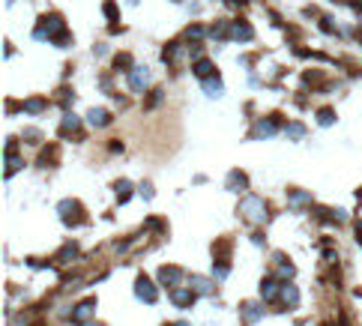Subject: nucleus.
Here are the masks:
<instances>
[{
	"label": "nucleus",
	"instance_id": "nucleus-2",
	"mask_svg": "<svg viewBox=\"0 0 362 326\" xmlns=\"http://www.w3.org/2000/svg\"><path fill=\"white\" fill-rule=\"evenodd\" d=\"M57 213H60L63 225H69V228H75V225H81V222H84V207H81L78 200H72V197L57 203Z\"/></svg>",
	"mask_w": 362,
	"mask_h": 326
},
{
	"label": "nucleus",
	"instance_id": "nucleus-34",
	"mask_svg": "<svg viewBox=\"0 0 362 326\" xmlns=\"http://www.w3.org/2000/svg\"><path fill=\"white\" fill-rule=\"evenodd\" d=\"M356 233H359V239H362V219L356 222Z\"/></svg>",
	"mask_w": 362,
	"mask_h": 326
},
{
	"label": "nucleus",
	"instance_id": "nucleus-13",
	"mask_svg": "<svg viewBox=\"0 0 362 326\" xmlns=\"http://www.w3.org/2000/svg\"><path fill=\"white\" fill-rule=\"evenodd\" d=\"M261 317H263L261 302H246V305H243V320H246V323H258Z\"/></svg>",
	"mask_w": 362,
	"mask_h": 326
},
{
	"label": "nucleus",
	"instance_id": "nucleus-10",
	"mask_svg": "<svg viewBox=\"0 0 362 326\" xmlns=\"http://www.w3.org/2000/svg\"><path fill=\"white\" fill-rule=\"evenodd\" d=\"M225 189H230V192H246V189H249V177H246L243 171H230L228 180H225Z\"/></svg>",
	"mask_w": 362,
	"mask_h": 326
},
{
	"label": "nucleus",
	"instance_id": "nucleus-35",
	"mask_svg": "<svg viewBox=\"0 0 362 326\" xmlns=\"http://www.w3.org/2000/svg\"><path fill=\"white\" fill-rule=\"evenodd\" d=\"M81 326H99V323H81Z\"/></svg>",
	"mask_w": 362,
	"mask_h": 326
},
{
	"label": "nucleus",
	"instance_id": "nucleus-11",
	"mask_svg": "<svg viewBox=\"0 0 362 326\" xmlns=\"http://www.w3.org/2000/svg\"><path fill=\"white\" fill-rule=\"evenodd\" d=\"M296 299H299V294H296V284L285 281V284H281V294H278V302H281L285 308H296Z\"/></svg>",
	"mask_w": 362,
	"mask_h": 326
},
{
	"label": "nucleus",
	"instance_id": "nucleus-25",
	"mask_svg": "<svg viewBox=\"0 0 362 326\" xmlns=\"http://www.w3.org/2000/svg\"><path fill=\"white\" fill-rule=\"evenodd\" d=\"M317 123L332 126V123H335V111H332V108H320V111H317Z\"/></svg>",
	"mask_w": 362,
	"mask_h": 326
},
{
	"label": "nucleus",
	"instance_id": "nucleus-28",
	"mask_svg": "<svg viewBox=\"0 0 362 326\" xmlns=\"http://www.w3.org/2000/svg\"><path fill=\"white\" fill-rule=\"evenodd\" d=\"M285 132H288V135H291V138H302V135H305V126H302V123H288V126H285Z\"/></svg>",
	"mask_w": 362,
	"mask_h": 326
},
{
	"label": "nucleus",
	"instance_id": "nucleus-18",
	"mask_svg": "<svg viewBox=\"0 0 362 326\" xmlns=\"http://www.w3.org/2000/svg\"><path fill=\"white\" fill-rule=\"evenodd\" d=\"M114 192H117V203H126L132 197V183L129 180H117L114 183Z\"/></svg>",
	"mask_w": 362,
	"mask_h": 326
},
{
	"label": "nucleus",
	"instance_id": "nucleus-6",
	"mask_svg": "<svg viewBox=\"0 0 362 326\" xmlns=\"http://www.w3.org/2000/svg\"><path fill=\"white\" fill-rule=\"evenodd\" d=\"M195 296H197V294L192 291V288H183V284H177V288L171 291V302H174L177 308H189V305L195 302Z\"/></svg>",
	"mask_w": 362,
	"mask_h": 326
},
{
	"label": "nucleus",
	"instance_id": "nucleus-14",
	"mask_svg": "<svg viewBox=\"0 0 362 326\" xmlns=\"http://www.w3.org/2000/svg\"><path fill=\"white\" fill-rule=\"evenodd\" d=\"M230 39H233V42H249V39H252V27H249L246 21H233V24H230Z\"/></svg>",
	"mask_w": 362,
	"mask_h": 326
},
{
	"label": "nucleus",
	"instance_id": "nucleus-5",
	"mask_svg": "<svg viewBox=\"0 0 362 326\" xmlns=\"http://www.w3.org/2000/svg\"><path fill=\"white\" fill-rule=\"evenodd\" d=\"M275 129H278V114H272V117H266V120H258L249 135H252L255 141H261V138H272Z\"/></svg>",
	"mask_w": 362,
	"mask_h": 326
},
{
	"label": "nucleus",
	"instance_id": "nucleus-20",
	"mask_svg": "<svg viewBox=\"0 0 362 326\" xmlns=\"http://www.w3.org/2000/svg\"><path fill=\"white\" fill-rule=\"evenodd\" d=\"M75 258H78V246H75V242H69V246H63V249L57 252V261L60 263H72Z\"/></svg>",
	"mask_w": 362,
	"mask_h": 326
},
{
	"label": "nucleus",
	"instance_id": "nucleus-8",
	"mask_svg": "<svg viewBox=\"0 0 362 326\" xmlns=\"http://www.w3.org/2000/svg\"><path fill=\"white\" fill-rule=\"evenodd\" d=\"M147 84H150V69L138 66V69H132V72H129V87L135 90V93H141Z\"/></svg>",
	"mask_w": 362,
	"mask_h": 326
},
{
	"label": "nucleus",
	"instance_id": "nucleus-7",
	"mask_svg": "<svg viewBox=\"0 0 362 326\" xmlns=\"http://www.w3.org/2000/svg\"><path fill=\"white\" fill-rule=\"evenodd\" d=\"M180 278H183V269H180V266H162V269L156 272V281H159V284H171V288H177Z\"/></svg>",
	"mask_w": 362,
	"mask_h": 326
},
{
	"label": "nucleus",
	"instance_id": "nucleus-17",
	"mask_svg": "<svg viewBox=\"0 0 362 326\" xmlns=\"http://www.w3.org/2000/svg\"><path fill=\"white\" fill-rule=\"evenodd\" d=\"M200 87H204V93H207L210 99H216L219 93H222V78H219V75H213V78H204V81H200Z\"/></svg>",
	"mask_w": 362,
	"mask_h": 326
},
{
	"label": "nucleus",
	"instance_id": "nucleus-19",
	"mask_svg": "<svg viewBox=\"0 0 362 326\" xmlns=\"http://www.w3.org/2000/svg\"><path fill=\"white\" fill-rule=\"evenodd\" d=\"M195 75L204 81V78H213L216 75V66L210 63V60H195Z\"/></svg>",
	"mask_w": 362,
	"mask_h": 326
},
{
	"label": "nucleus",
	"instance_id": "nucleus-36",
	"mask_svg": "<svg viewBox=\"0 0 362 326\" xmlns=\"http://www.w3.org/2000/svg\"><path fill=\"white\" fill-rule=\"evenodd\" d=\"M177 3H183V0H177Z\"/></svg>",
	"mask_w": 362,
	"mask_h": 326
},
{
	"label": "nucleus",
	"instance_id": "nucleus-30",
	"mask_svg": "<svg viewBox=\"0 0 362 326\" xmlns=\"http://www.w3.org/2000/svg\"><path fill=\"white\" fill-rule=\"evenodd\" d=\"M228 272H230L228 263H222V261L216 263V278H219V281H225V278H228Z\"/></svg>",
	"mask_w": 362,
	"mask_h": 326
},
{
	"label": "nucleus",
	"instance_id": "nucleus-12",
	"mask_svg": "<svg viewBox=\"0 0 362 326\" xmlns=\"http://www.w3.org/2000/svg\"><path fill=\"white\" fill-rule=\"evenodd\" d=\"M278 294H281V284H278L275 278H263V284H261L263 302H275V299H278Z\"/></svg>",
	"mask_w": 362,
	"mask_h": 326
},
{
	"label": "nucleus",
	"instance_id": "nucleus-24",
	"mask_svg": "<svg viewBox=\"0 0 362 326\" xmlns=\"http://www.w3.org/2000/svg\"><path fill=\"white\" fill-rule=\"evenodd\" d=\"M305 203H311L308 192H291V207H305Z\"/></svg>",
	"mask_w": 362,
	"mask_h": 326
},
{
	"label": "nucleus",
	"instance_id": "nucleus-27",
	"mask_svg": "<svg viewBox=\"0 0 362 326\" xmlns=\"http://www.w3.org/2000/svg\"><path fill=\"white\" fill-rule=\"evenodd\" d=\"M42 108H45L42 99H27V102H24V111H27V114H39Z\"/></svg>",
	"mask_w": 362,
	"mask_h": 326
},
{
	"label": "nucleus",
	"instance_id": "nucleus-3",
	"mask_svg": "<svg viewBox=\"0 0 362 326\" xmlns=\"http://www.w3.org/2000/svg\"><path fill=\"white\" fill-rule=\"evenodd\" d=\"M239 213H243L246 219H252V222H266V203H263L258 195L243 197V203H239Z\"/></svg>",
	"mask_w": 362,
	"mask_h": 326
},
{
	"label": "nucleus",
	"instance_id": "nucleus-9",
	"mask_svg": "<svg viewBox=\"0 0 362 326\" xmlns=\"http://www.w3.org/2000/svg\"><path fill=\"white\" fill-rule=\"evenodd\" d=\"M93 314H96V302H90V299L72 308V320H75V323H87Z\"/></svg>",
	"mask_w": 362,
	"mask_h": 326
},
{
	"label": "nucleus",
	"instance_id": "nucleus-1",
	"mask_svg": "<svg viewBox=\"0 0 362 326\" xmlns=\"http://www.w3.org/2000/svg\"><path fill=\"white\" fill-rule=\"evenodd\" d=\"M57 36L63 39V48L69 45V36L63 30V18L60 15H45L36 27H33V39H51V42H57Z\"/></svg>",
	"mask_w": 362,
	"mask_h": 326
},
{
	"label": "nucleus",
	"instance_id": "nucleus-29",
	"mask_svg": "<svg viewBox=\"0 0 362 326\" xmlns=\"http://www.w3.org/2000/svg\"><path fill=\"white\" fill-rule=\"evenodd\" d=\"M204 27H200V24H192V27H186V33H183V36H186V39H204Z\"/></svg>",
	"mask_w": 362,
	"mask_h": 326
},
{
	"label": "nucleus",
	"instance_id": "nucleus-16",
	"mask_svg": "<svg viewBox=\"0 0 362 326\" xmlns=\"http://www.w3.org/2000/svg\"><path fill=\"white\" fill-rule=\"evenodd\" d=\"M75 132H81V117H75V114H66L63 120H60V135L69 138V135H75Z\"/></svg>",
	"mask_w": 362,
	"mask_h": 326
},
{
	"label": "nucleus",
	"instance_id": "nucleus-32",
	"mask_svg": "<svg viewBox=\"0 0 362 326\" xmlns=\"http://www.w3.org/2000/svg\"><path fill=\"white\" fill-rule=\"evenodd\" d=\"M141 195H144V197H153V189H150V183H141Z\"/></svg>",
	"mask_w": 362,
	"mask_h": 326
},
{
	"label": "nucleus",
	"instance_id": "nucleus-26",
	"mask_svg": "<svg viewBox=\"0 0 362 326\" xmlns=\"http://www.w3.org/2000/svg\"><path fill=\"white\" fill-rule=\"evenodd\" d=\"M18 168H21V159H18L15 153H6V177H9V174H15Z\"/></svg>",
	"mask_w": 362,
	"mask_h": 326
},
{
	"label": "nucleus",
	"instance_id": "nucleus-22",
	"mask_svg": "<svg viewBox=\"0 0 362 326\" xmlns=\"http://www.w3.org/2000/svg\"><path fill=\"white\" fill-rule=\"evenodd\" d=\"M114 69H117V72H132V54H126V51L117 54V57H114Z\"/></svg>",
	"mask_w": 362,
	"mask_h": 326
},
{
	"label": "nucleus",
	"instance_id": "nucleus-23",
	"mask_svg": "<svg viewBox=\"0 0 362 326\" xmlns=\"http://www.w3.org/2000/svg\"><path fill=\"white\" fill-rule=\"evenodd\" d=\"M54 156H57V147H54V144H48V147L39 153V165H42V168H48V162H51Z\"/></svg>",
	"mask_w": 362,
	"mask_h": 326
},
{
	"label": "nucleus",
	"instance_id": "nucleus-4",
	"mask_svg": "<svg viewBox=\"0 0 362 326\" xmlns=\"http://www.w3.org/2000/svg\"><path fill=\"white\" fill-rule=\"evenodd\" d=\"M135 296L141 299V302H147V305H153L156 299H159V288L147 278V275H138V281H135Z\"/></svg>",
	"mask_w": 362,
	"mask_h": 326
},
{
	"label": "nucleus",
	"instance_id": "nucleus-33",
	"mask_svg": "<svg viewBox=\"0 0 362 326\" xmlns=\"http://www.w3.org/2000/svg\"><path fill=\"white\" fill-rule=\"evenodd\" d=\"M344 3H350L353 9H362V0H344Z\"/></svg>",
	"mask_w": 362,
	"mask_h": 326
},
{
	"label": "nucleus",
	"instance_id": "nucleus-31",
	"mask_svg": "<svg viewBox=\"0 0 362 326\" xmlns=\"http://www.w3.org/2000/svg\"><path fill=\"white\" fill-rule=\"evenodd\" d=\"M105 12H108L111 21H117V6H114V3H105Z\"/></svg>",
	"mask_w": 362,
	"mask_h": 326
},
{
	"label": "nucleus",
	"instance_id": "nucleus-15",
	"mask_svg": "<svg viewBox=\"0 0 362 326\" xmlns=\"http://www.w3.org/2000/svg\"><path fill=\"white\" fill-rule=\"evenodd\" d=\"M87 123H90V126H108V123H111V114H108V111H105V108H90V111H87Z\"/></svg>",
	"mask_w": 362,
	"mask_h": 326
},
{
	"label": "nucleus",
	"instance_id": "nucleus-21",
	"mask_svg": "<svg viewBox=\"0 0 362 326\" xmlns=\"http://www.w3.org/2000/svg\"><path fill=\"white\" fill-rule=\"evenodd\" d=\"M192 284H195V288H192L195 294H204V296L216 294V284H213V281H207V278H192Z\"/></svg>",
	"mask_w": 362,
	"mask_h": 326
}]
</instances>
